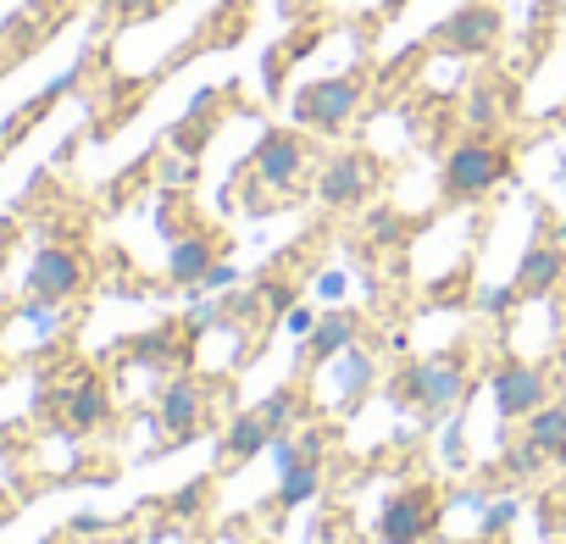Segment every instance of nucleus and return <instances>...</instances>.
I'll use <instances>...</instances> for the list:
<instances>
[{"label": "nucleus", "instance_id": "nucleus-23", "mask_svg": "<svg viewBox=\"0 0 566 544\" xmlns=\"http://www.w3.org/2000/svg\"><path fill=\"white\" fill-rule=\"evenodd\" d=\"M295 62H290V51H283V45H266L261 51V95L266 101H277L283 95V73H290Z\"/></svg>", "mask_w": 566, "mask_h": 544}, {"label": "nucleus", "instance_id": "nucleus-8", "mask_svg": "<svg viewBox=\"0 0 566 544\" xmlns=\"http://www.w3.org/2000/svg\"><path fill=\"white\" fill-rule=\"evenodd\" d=\"M489 389H494V411H500L505 422H527V411H538V406L549 400V373H544L538 362L505 356V362L494 367Z\"/></svg>", "mask_w": 566, "mask_h": 544}, {"label": "nucleus", "instance_id": "nucleus-6", "mask_svg": "<svg viewBox=\"0 0 566 544\" xmlns=\"http://www.w3.org/2000/svg\"><path fill=\"white\" fill-rule=\"evenodd\" d=\"M444 505L433 500V489H395L378 511V544H428L439 533Z\"/></svg>", "mask_w": 566, "mask_h": 544}, {"label": "nucleus", "instance_id": "nucleus-33", "mask_svg": "<svg viewBox=\"0 0 566 544\" xmlns=\"http://www.w3.org/2000/svg\"><path fill=\"white\" fill-rule=\"evenodd\" d=\"M233 284H239V272H233L228 261H217V266L206 272V279H200V290H233Z\"/></svg>", "mask_w": 566, "mask_h": 544}, {"label": "nucleus", "instance_id": "nucleus-7", "mask_svg": "<svg viewBox=\"0 0 566 544\" xmlns=\"http://www.w3.org/2000/svg\"><path fill=\"white\" fill-rule=\"evenodd\" d=\"M373 189H378V161L367 150H339L317 167V200L328 211H356L373 200Z\"/></svg>", "mask_w": 566, "mask_h": 544}, {"label": "nucleus", "instance_id": "nucleus-18", "mask_svg": "<svg viewBox=\"0 0 566 544\" xmlns=\"http://www.w3.org/2000/svg\"><path fill=\"white\" fill-rule=\"evenodd\" d=\"M527 439L549 461H566V400H544L538 411H527Z\"/></svg>", "mask_w": 566, "mask_h": 544}, {"label": "nucleus", "instance_id": "nucleus-35", "mask_svg": "<svg viewBox=\"0 0 566 544\" xmlns=\"http://www.w3.org/2000/svg\"><path fill=\"white\" fill-rule=\"evenodd\" d=\"M461 544H500V538H489V533H472V538H461Z\"/></svg>", "mask_w": 566, "mask_h": 544}, {"label": "nucleus", "instance_id": "nucleus-10", "mask_svg": "<svg viewBox=\"0 0 566 544\" xmlns=\"http://www.w3.org/2000/svg\"><path fill=\"white\" fill-rule=\"evenodd\" d=\"M350 345H361V317H356L350 306H334V312H323L317 328L306 334V345H301V367H328V362L345 356Z\"/></svg>", "mask_w": 566, "mask_h": 544}, {"label": "nucleus", "instance_id": "nucleus-22", "mask_svg": "<svg viewBox=\"0 0 566 544\" xmlns=\"http://www.w3.org/2000/svg\"><path fill=\"white\" fill-rule=\"evenodd\" d=\"M406 233H411V222H406L395 206H373V211H367V239H373V244L389 250V244H400Z\"/></svg>", "mask_w": 566, "mask_h": 544}, {"label": "nucleus", "instance_id": "nucleus-14", "mask_svg": "<svg viewBox=\"0 0 566 544\" xmlns=\"http://www.w3.org/2000/svg\"><path fill=\"white\" fill-rule=\"evenodd\" d=\"M334 384H339V411H361V400H367V389L378 384V362L361 351V345H350L345 356H334Z\"/></svg>", "mask_w": 566, "mask_h": 544}, {"label": "nucleus", "instance_id": "nucleus-2", "mask_svg": "<svg viewBox=\"0 0 566 544\" xmlns=\"http://www.w3.org/2000/svg\"><path fill=\"white\" fill-rule=\"evenodd\" d=\"M505 178H511V150L494 145V134H467L461 145H450V156L439 167V195L450 206H467V200L494 195Z\"/></svg>", "mask_w": 566, "mask_h": 544}, {"label": "nucleus", "instance_id": "nucleus-12", "mask_svg": "<svg viewBox=\"0 0 566 544\" xmlns=\"http://www.w3.org/2000/svg\"><path fill=\"white\" fill-rule=\"evenodd\" d=\"M200 417H206V384H195V378H167V384H161V428H167V439H172V444H189L195 428H200Z\"/></svg>", "mask_w": 566, "mask_h": 544}, {"label": "nucleus", "instance_id": "nucleus-15", "mask_svg": "<svg viewBox=\"0 0 566 544\" xmlns=\"http://www.w3.org/2000/svg\"><path fill=\"white\" fill-rule=\"evenodd\" d=\"M323 494V461H295L277 472V489H272V505L277 511H301Z\"/></svg>", "mask_w": 566, "mask_h": 544}, {"label": "nucleus", "instance_id": "nucleus-3", "mask_svg": "<svg viewBox=\"0 0 566 544\" xmlns=\"http://www.w3.org/2000/svg\"><path fill=\"white\" fill-rule=\"evenodd\" d=\"M367 106V79L361 73H328V79H312L290 112L306 134H345L356 123V112Z\"/></svg>", "mask_w": 566, "mask_h": 544}, {"label": "nucleus", "instance_id": "nucleus-11", "mask_svg": "<svg viewBox=\"0 0 566 544\" xmlns=\"http://www.w3.org/2000/svg\"><path fill=\"white\" fill-rule=\"evenodd\" d=\"M560 279H566V250L560 244H527L522 250V261H516V295H522V306L527 301H544V295H555L560 290Z\"/></svg>", "mask_w": 566, "mask_h": 544}, {"label": "nucleus", "instance_id": "nucleus-26", "mask_svg": "<svg viewBox=\"0 0 566 544\" xmlns=\"http://www.w3.org/2000/svg\"><path fill=\"white\" fill-rule=\"evenodd\" d=\"M516 306H522L516 284H489V290H478V312H483V317H511Z\"/></svg>", "mask_w": 566, "mask_h": 544}, {"label": "nucleus", "instance_id": "nucleus-25", "mask_svg": "<svg viewBox=\"0 0 566 544\" xmlns=\"http://www.w3.org/2000/svg\"><path fill=\"white\" fill-rule=\"evenodd\" d=\"M206 500H211V478H195V483H184V489L167 500V511H172L178 522H189V516H200Z\"/></svg>", "mask_w": 566, "mask_h": 544}, {"label": "nucleus", "instance_id": "nucleus-9", "mask_svg": "<svg viewBox=\"0 0 566 544\" xmlns=\"http://www.w3.org/2000/svg\"><path fill=\"white\" fill-rule=\"evenodd\" d=\"M78 290H84V255L67 250V244H45V250L34 255V266H29V295H34L40 306H62V301H73Z\"/></svg>", "mask_w": 566, "mask_h": 544}, {"label": "nucleus", "instance_id": "nucleus-5", "mask_svg": "<svg viewBox=\"0 0 566 544\" xmlns=\"http://www.w3.org/2000/svg\"><path fill=\"white\" fill-rule=\"evenodd\" d=\"M505 34V18L494 0H461L450 18H439L428 29V45L444 51V56H489Z\"/></svg>", "mask_w": 566, "mask_h": 544}, {"label": "nucleus", "instance_id": "nucleus-24", "mask_svg": "<svg viewBox=\"0 0 566 544\" xmlns=\"http://www.w3.org/2000/svg\"><path fill=\"white\" fill-rule=\"evenodd\" d=\"M511 522H516V500H483V505H478V533L505 538Z\"/></svg>", "mask_w": 566, "mask_h": 544}, {"label": "nucleus", "instance_id": "nucleus-16", "mask_svg": "<svg viewBox=\"0 0 566 544\" xmlns=\"http://www.w3.org/2000/svg\"><path fill=\"white\" fill-rule=\"evenodd\" d=\"M62 417L78 428V433H90V428H101L106 417H112V400H106V384H95V378H84V384H73L67 395H62Z\"/></svg>", "mask_w": 566, "mask_h": 544}, {"label": "nucleus", "instance_id": "nucleus-32", "mask_svg": "<svg viewBox=\"0 0 566 544\" xmlns=\"http://www.w3.org/2000/svg\"><path fill=\"white\" fill-rule=\"evenodd\" d=\"M317 45H323V29H301V34H290V40H283V51H290V62L312 56Z\"/></svg>", "mask_w": 566, "mask_h": 544}, {"label": "nucleus", "instance_id": "nucleus-19", "mask_svg": "<svg viewBox=\"0 0 566 544\" xmlns=\"http://www.w3.org/2000/svg\"><path fill=\"white\" fill-rule=\"evenodd\" d=\"M461 117H467V128H472V134H494V128L505 123L500 90H494V84H472V90H467V106H461Z\"/></svg>", "mask_w": 566, "mask_h": 544}, {"label": "nucleus", "instance_id": "nucleus-1", "mask_svg": "<svg viewBox=\"0 0 566 544\" xmlns=\"http://www.w3.org/2000/svg\"><path fill=\"white\" fill-rule=\"evenodd\" d=\"M467 395H472V378H467V356H461V351L417 356V362L389 384V400H395V406H411V411H422V417H450V411H461Z\"/></svg>", "mask_w": 566, "mask_h": 544}, {"label": "nucleus", "instance_id": "nucleus-29", "mask_svg": "<svg viewBox=\"0 0 566 544\" xmlns=\"http://www.w3.org/2000/svg\"><path fill=\"white\" fill-rule=\"evenodd\" d=\"M222 317H228V312H222V301H195V306H189V317H184V328H189V339H195V334H206V328H211V323H222Z\"/></svg>", "mask_w": 566, "mask_h": 544}, {"label": "nucleus", "instance_id": "nucleus-34", "mask_svg": "<svg viewBox=\"0 0 566 544\" xmlns=\"http://www.w3.org/2000/svg\"><path fill=\"white\" fill-rule=\"evenodd\" d=\"M317 290H323L328 301H339V295H345V272H323V284H317Z\"/></svg>", "mask_w": 566, "mask_h": 544}, {"label": "nucleus", "instance_id": "nucleus-17", "mask_svg": "<svg viewBox=\"0 0 566 544\" xmlns=\"http://www.w3.org/2000/svg\"><path fill=\"white\" fill-rule=\"evenodd\" d=\"M266 444H272V428L261 422V411H239L228 422V433H222V456L228 461H255Z\"/></svg>", "mask_w": 566, "mask_h": 544}, {"label": "nucleus", "instance_id": "nucleus-4", "mask_svg": "<svg viewBox=\"0 0 566 544\" xmlns=\"http://www.w3.org/2000/svg\"><path fill=\"white\" fill-rule=\"evenodd\" d=\"M306 167H312V139L301 128H266L244 161V172L261 184V189H277V195H295L306 184Z\"/></svg>", "mask_w": 566, "mask_h": 544}, {"label": "nucleus", "instance_id": "nucleus-28", "mask_svg": "<svg viewBox=\"0 0 566 544\" xmlns=\"http://www.w3.org/2000/svg\"><path fill=\"white\" fill-rule=\"evenodd\" d=\"M261 301H266V312H290V306H301V290L295 284H277V279H261Z\"/></svg>", "mask_w": 566, "mask_h": 544}, {"label": "nucleus", "instance_id": "nucleus-13", "mask_svg": "<svg viewBox=\"0 0 566 544\" xmlns=\"http://www.w3.org/2000/svg\"><path fill=\"white\" fill-rule=\"evenodd\" d=\"M217 266V244H211V233H184V239H172V250H167V284H178V290H200V279Z\"/></svg>", "mask_w": 566, "mask_h": 544}, {"label": "nucleus", "instance_id": "nucleus-21", "mask_svg": "<svg viewBox=\"0 0 566 544\" xmlns=\"http://www.w3.org/2000/svg\"><path fill=\"white\" fill-rule=\"evenodd\" d=\"M544 461H549V456H544L527 433H511V439H505V456H500L505 478H538V472H544Z\"/></svg>", "mask_w": 566, "mask_h": 544}, {"label": "nucleus", "instance_id": "nucleus-31", "mask_svg": "<svg viewBox=\"0 0 566 544\" xmlns=\"http://www.w3.org/2000/svg\"><path fill=\"white\" fill-rule=\"evenodd\" d=\"M317 317H323V312L301 301V306H290V312H283V328H290V334H301V339H306V334L317 328Z\"/></svg>", "mask_w": 566, "mask_h": 544}, {"label": "nucleus", "instance_id": "nucleus-20", "mask_svg": "<svg viewBox=\"0 0 566 544\" xmlns=\"http://www.w3.org/2000/svg\"><path fill=\"white\" fill-rule=\"evenodd\" d=\"M255 411H261V422H266L272 433H295V428H301V417H306V411H301V389H295V384L272 389Z\"/></svg>", "mask_w": 566, "mask_h": 544}, {"label": "nucleus", "instance_id": "nucleus-27", "mask_svg": "<svg viewBox=\"0 0 566 544\" xmlns=\"http://www.w3.org/2000/svg\"><path fill=\"white\" fill-rule=\"evenodd\" d=\"M172 7V0H112V12L123 18V23H145V18H161Z\"/></svg>", "mask_w": 566, "mask_h": 544}, {"label": "nucleus", "instance_id": "nucleus-30", "mask_svg": "<svg viewBox=\"0 0 566 544\" xmlns=\"http://www.w3.org/2000/svg\"><path fill=\"white\" fill-rule=\"evenodd\" d=\"M295 444H301V461H323L328 456V433L323 428H295Z\"/></svg>", "mask_w": 566, "mask_h": 544}]
</instances>
